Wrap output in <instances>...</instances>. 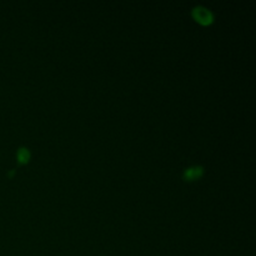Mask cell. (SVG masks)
Masks as SVG:
<instances>
[{"mask_svg":"<svg viewBox=\"0 0 256 256\" xmlns=\"http://www.w3.org/2000/svg\"><path fill=\"white\" fill-rule=\"evenodd\" d=\"M192 19L198 22V24L202 25V26H209L214 22V12L208 8L202 6V5H198V6L192 8Z\"/></svg>","mask_w":256,"mask_h":256,"instance_id":"cell-1","label":"cell"},{"mask_svg":"<svg viewBox=\"0 0 256 256\" xmlns=\"http://www.w3.org/2000/svg\"><path fill=\"white\" fill-rule=\"evenodd\" d=\"M204 175V169L200 165H192V166L186 168L182 172V180L186 182H196V180L202 179Z\"/></svg>","mask_w":256,"mask_h":256,"instance_id":"cell-2","label":"cell"},{"mask_svg":"<svg viewBox=\"0 0 256 256\" xmlns=\"http://www.w3.org/2000/svg\"><path fill=\"white\" fill-rule=\"evenodd\" d=\"M30 158H32V154H30V150L28 148H19V150L16 152V160L20 165L28 164L30 162Z\"/></svg>","mask_w":256,"mask_h":256,"instance_id":"cell-3","label":"cell"},{"mask_svg":"<svg viewBox=\"0 0 256 256\" xmlns=\"http://www.w3.org/2000/svg\"><path fill=\"white\" fill-rule=\"evenodd\" d=\"M14 174H15V170H12V172H9V176H10V178H12V175H14Z\"/></svg>","mask_w":256,"mask_h":256,"instance_id":"cell-4","label":"cell"}]
</instances>
